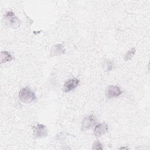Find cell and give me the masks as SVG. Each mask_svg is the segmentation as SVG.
Here are the masks:
<instances>
[{
  "label": "cell",
  "instance_id": "cell-1",
  "mask_svg": "<svg viewBox=\"0 0 150 150\" xmlns=\"http://www.w3.org/2000/svg\"><path fill=\"white\" fill-rule=\"evenodd\" d=\"M18 96L20 100L26 104L33 103L36 100L35 93L27 87L22 88L19 91Z\"/></svg>",
  "mask_w": 150,
  "mask_h": 150
},
{
  "label": "cell",
  "instance_id": "cell-2",
  "mask_svg": "<svg viewBox=\"0 0 150 150\" xmlns=\"http://www.w3.org/2000/svg\"><path fill=\"white\" fill-rule=\"evenodd\" d=\"M4 19L6 25L12 28H17L20 25V22L18 18L12 11L8 12L5 14Z\"/></svg>",
  "mask_w": 150,
  "mask_h": 150
},
{
  "label": "cell",
  "instance_id": "cell-3",
  "mask_svg": "<svg viewBox=\"0 0 150 150\" xmlns=\"http://www.w3.org/2000/svg\"><path fill=\"white\" fill-rule=\"evenodd\" d=\"M122 93V91L117 86L110 85L108 86L105 90L106 97L108 98H117Z\"/></svg>",
  "mask_w": 150,
  "mask_h": 150
},
{
  "label": "cell",
  "instance_id": "cell-4",
  "mask_svg": "<svg viewBox=\"0 0 150 150\" xmlns=\"http://www.w3.org/2000/svg\"><path fill=\"white\" fill-rule=\"evenodd\" d=\"M97 123V118L93 115H90L86 117L82 122L81 129L83 131H86L91 128Z\"/></svg>",
  "mask_w": 150,
  "mask_h": 150
},
{
  "label": "cell",
  "instance_id": "cell-5",
  "mask_svg": "<svg viewBox=\"0 0 150 150\" xmlns=\"http://www.w3.org/2000/svg\"><path fill=\"white\" fill-rule=\"evenodd\" d=\"M33 131V135L37 138L45 137L48 134V131L46 127L41 124H38L36 126H34Z\"/></svg>",
  "mask_w": 150,
  "mask_h": 150
},
{
  "label": "cell",
  "instance_id": "cell-6",
  "mask_svg": "<svg viewBox=\"0 0 150 150\" xmlns=\"http://www.w3.org/2000/svg\"><path fill=\"white\" fill-rule=\"evenodd\" d=\"M79 83H80V80L77 78H73L68 80L64 84V86H63L64 92L67 93L76 88L79 86Z\"/></svg>",
  "mask_w": 150,
  "mask_h": 150
},
{
  "label": "cell",
  "instance_id": "cell-7",
  "mask_svg": "<svg viewBox=\"0 0 150 150\" xmlns=\"http://www.w3.org/2000/svg\"><path fill=\"white\" fill-rule=\"evenodd\" d=\"M66 53V49L64 46L62 44H56L53 46L50 50V56H61Z\"/></svg>",
  "mask_w": 150,
  "mask_h": 150
},
{
  "label": "cell",
  "instance_id": "cell-8",
  "mask_svg": "<svg viewBox=\"0 0 150 150\" xmlns=\"http://www.w3.org/2000/svg\"><path fill=\"white\" fill-rule=\"evenodd\" d=\"M108 131V125L105 122H103L96 125L94 133L96 137H101Z\"/></svg>",
  "mask_w": 150,
  "mask_h": 150
},
{
  "label": "cell",
  "instance_id": "cell-9",
  "mask_svg": "<svg viewBox=\"0 0 150 150\" xmlns=\"http://www.w3.org/2000/svg\"><path fill=\"white\" fill-rule=\"evenodd\" d=\"M13 59V57L8 51H2L1 52V63L11 62Z\"/></svg>",
  "mask_w": 150,
  "mask_h": 150
},
{
  "label": "cell",
  "instance_id": "cell-10",
  "mask_svg": "<svg viewBox=\"0 0 150 150\" xmlns=\"http://www.w3.org/2000/svg\"><path fill=\"white\" fill-rule=\"evenodd\" d=\"M135 52H136V50H135V47H132V49L129 50L124 55V60L128 61V60H131L133 57L134 54H135Z\"/></svg>",
  "mask_w": 150,
  "mask_h": 150
},
{
  "label": "cell",
  "instance_id": "cell-11",
  "mask_svg": "<svg viewBox=\"0 0 150 150\" xmlns=\"http://www.w3.org/2000/svg\"><path fill=\"white\" fill-rule=\"evenodd\" d=\"M103 146L98 141H96L92 145V149H103Z\"/></svg>",
  "mask_w": 150,
  "mask_h": 150
},
{
  "label": "cell",
  "instance_id": "cell-12",
  "mask_svg": "<svg viewBox=\"0 0 150 150\" xmlns=\"http://www.w3.org/2000/svg\"><path fill=\"white\" fill-rule=\"evenodd\" d=\"M105 65L107 66V71H110L113 68V63L112 62H111L110 60H107L106 62Z\"/></svg>",
  "mask_w": 150,
  "mask_h": 150
}]
</instances>
